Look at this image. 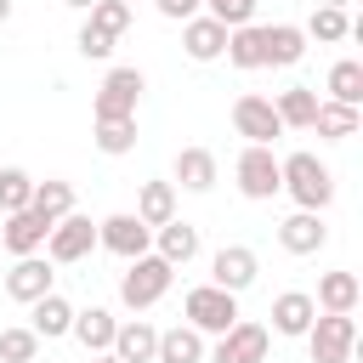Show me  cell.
Masks as SVG:
<instances>
[{
    "mask_svg": "<svg viewBox=\"0 0 363 363\" xmlns=\"http://www.w3.org/2000/svg\"><path fill=\"white\" fill-rule=\"evenodd\" d=\"M278 187L295 199V210H329L335 204V170L312 153V147H295V153H284L278 159Z\"/></svg>",
    "mask_w": 363,
    "mask_h": 363,
    "instance_id": "6da1fadb",
    "label": "cell"
},
{
    "mask_svg": "<svg viewBox=\"0 0 363 363\" xmlns=\"http://www.w3.org/2000/svg\"><path fill=\"white\" fill-rule=\"evenodd\" d=\"M170 284H176V267H170V261H159V255L147 250V255L125 261V272H119V306L147 312V306H159V301L170 295Z\"/></svg>",
    "mask_w": 363,
    "mask_h": 363,
    "instance_id": "7a4b0ae2",
    "label": "cell"
},
{
    "mask_svg": "<svg viewBox=\"0 0 363 363\" xmlns=\"http://www.w3.org/2000/svg\"><path fill=\"white\" fill-rule=\"evenodd\" d=\"M182 318H187V329H199L204 340H216V335H227L238 323V295H227L216 284H193L182 295Z\"/></svg>",
    "mask_w": 363,
    "mask_h": 363,
    "instance_id": "3957f363",
    "label": "cell"
},
{
    "mask_svg": "<svg viewBox=\"0 0 363 363\" xmlns=\"http://www.w3.org/2000/svg\"><path fill=\"white\" fill-rule=\"evenodd\" d=\"M301 340H306L312 363H352V352H357V318L352 312H318Z\"/></svg>",
    "mask_w": 363,
    "mask_h": 363,
    "instance_id": "277c9868",
    "label": "cell"
},
{
    "mask_svg": "<svg viewBox=\"0 0 363 363\" xmlns=\"http://www.w3.org/2000/svg\"><path fill=\"white\" fill-rule=\"evenodd\" d=\"M142 91H147V74L142 68H108V79L91 96V119H136Z\"/></svg>",
    "mask_w": 363,
    "mask_h": 363,
    "instance_id": "5b68a950",
    "label": "cell"
},
{
    "mask_svg": "<svg viewBox=\"0 0 363 363\" xmlns=\"http://www.w3.org/2000/svg\"><path fill=\"white\" fill-rule=\"evenodd\" d=\"M91 250H96V221L79 216V210H68V216L45 233V261H51V267H74V261H85Z\"/></svg>",
    "mask_w": 363,
    "mask_h": 363,
    "instance_id": "8992f818",
    "label": "cell"
},
{
    "mask_svg": "<svg viewBox=\"0 0 363 363\" xmlns=\"http://www.w3.org/2000/svg\"><path fill=\"white\" fill-rule=\"evenodd\" d=\"M233 130L244 136V147H272V142L284 136L272 96H255V91H244V96L233 102Z\"/></svg>",
    "mask_w": 363,
    "mask_h": 363,
    "instance_id": "52a82bcc",
    "label": "cell"
},
{
    "mask_svg": "<svg viewBox=\"0 0 363 363\" xmlns=\"http://www.w3.org/2000/svg\"><path fill=\"white\" fill-rule=\"evenodd\" d=\"M233 176H238V193H244L250 204H267V199L284 193V187H278V153H272V147H244V153L233 159Z\"/></svg>",
    "mask_w": 363,
    "mask_h": 363,
    "instance_id": "ba28073f",
    "label": "cell"
},
{
    "mask_svg": "<svg viewBox=\"0 0 363 363\" xmlns=\"http://www.w3.org/2000/svg\"><path fill=\"white\" fill-rule=\"evenodd\" d=\"M96 250H108V255H119V261H136V255L153 250V227H142L130 210H113V216L96 221Z\"/></svg>",
    "mask_w": 363,
    "mask_h": 363,
    "instance_id": "9c48e42d",
    "label": "cell"
},
{
    "mask_svg": "<svg viewBox=\"0 0 363 363\" xmlns=\"http://www.w3.org/2000/svg\"><path fill=\"white\" fill-rule=\"evenodd\" d=\"M267 346H272L267 323H250V318H238L227 335H216V346L204 352V363H267Z\"/></svg>",
    "mask_w": 363,
    "mask_h": 363,
    "instance_id": "30bf717a",
    "label": "cell"
},
{
    "mask_svg": "<svg viewBox=\"0 0 363 363\" xmlns=\"http://www.w3.org/2000/svg\"><path fill=\"white\" fill-rule=\"evenodd\" d=\"M255 272H261V255H255L250 244H221V250L210 255V284L227 289V295H244V289L255 284Z\"/></svg>",
    "mask_w": 363,
    "mask_h": 363,
    "instance_id": "8fae6325",
    "label": "cell"
},
{
    "mask_svg": "<svg viewBox=\"0 0 363 363\" xmlns=\"http://www.w3.org/2000/svg\"><path fill=\"white\" fill-rule=\"evenodd\" d=\"M323 244H329V221L318 210H289L278 221V250L284 255H318Z\"/></svg>",
    "mask_w": 363,
    "mask_h": 363,
    "instance_id": "7c38bea8",
    "label": "cell"
},
{
    "mask_svg": "<svg viewBox=\"0 0 363 363\" xmlns=\"http://www.w3.org/2000/svg\"><path fill=\"white\" fill-rule=\"evenodd\" d=\"M51 289H57V272H51L45 255H17V261H11V272H6V295H11L17 306H34V301L51 295Z\"/></svg>",
    "mask_w": 363,
    "mask_h": 363,
    "instance_id": "4fadbf2b",
    "label": "cell"
},
{
    "mask_svg": "<svg viewBox=\"0 0 363 363\" xmlns=\"http://www.w3.org/2000/svg\"><path fill=\"white\" fill-rule=\"evenodd\" d=\"M170 187H182V193H210L216 187V176H221V164H216V153L210 147H182L176 153V164H170Z\"/></svg>",
    "mask_w": 363,
    "mask_h": 363,
    "instance_id": "5bb4252c",
    "label": "cell"
},
{
    "mask_svg": "<svg viewBox=\"0 0 363 363\" xmlns=\"http://www.w3.org/2000/svg\"><path fill=\"white\" fill-rule=\"evenodd\" d=\"M45 233H51V221L28 204V210H17V216H6V227H0V244L11 250V255H40L45 250Z\"/></svg>",
    "mask_w": 363,
    "mask_h": 363,
    "instance_id": "9a60e30c",
    "label": "cell"
},
{
    "mask_svg": "<svg viewBox=\"0 0 363 363\" xmlns=\"http://www.w3.org/2000/svg\"><path fill=\"white\" fill-rule=\"evenodd\" d=\"M199 250H204V244H199V227H193V221H182V216H176V221H164V227H153V255H159V261H170V267L199 261Z\"/></svg>",
    "mask_w": 363,
    "mask_h": 363,
    "instance_id": "2e32d148",
    "label": "cell"
},
{
    "mask_svg": "<svg viewBox=\"0 0 363 363\" xmlns=\"http://www.w3.org/2000/svg\"><path fill=\"white\" fill-rule=\"evenodd\" d=\"M312 318H318V306H312V295H306V289H284V295L272 301V329H267V335H284V340H301V335L312 329Z\"/></svg>",
    "mask_w": 363,
    "mask_h": 363,
    "instance_id": "e0dca14e",
    "label": "cell"
},
{
    "mask_svg": "<svg viewBox=\"0 0 363 363\" xmlns=\"http://www.w3.org/2000/svg\"><path fill=\"white\" fill-rule=\"evenodd\" d=\"M182 51H187L193 62H216V57H227V28L199 11V17L182 23Z\"/></svg>",
    "mask_w": 363,
    "mask_h": 363,
    "instance_id": "ac0fdd59",
    "label": "cell"
},
{
    "mask_svg": "<svg viewBox=\"0 0 363 363\" xmlns=\"http://www.w3.org/2000/svg\"><path fill=\"white\" fill-rule=\"evenodd\" d=\"M113 329H119V318L108 312V306H74V340L91 352V357H102L108 346H113Z\"/></svg>",
    "mask_w": 363,
    "mask_h": 363,
    "instance_id": "d6986e66",
    "label": "cell"
},
{
    "mask_svg": "<svg viewBox=\"0 0 363 363\" xmlns=\"http://www.w3.org/2000/svg\"><path fill=\"white\" fill-rule=\"evenodd\" d=\"M357 301H363L357 272L335 267V272H323V278H318V295H312V306H318V312H357Z\"/></svg>",
    "mask_w": 363,
    "mask_h": 363,
    "instance_id": "ffe728a7",
    "label": "cell"
},
{
    "mask_svg": "<svg viewBox=\"0 0 363 363\" xmlns=\"http://www.w3.org/2000/svg\"><path fill=\"white\" fill-rule=\"evenodd\" d=\"M119 363H153V352H159V329L147 323V318H130V323H119L113 329V346H108Z\"/></svg>",
    "mask_w": 363,
    "mask_h": 363,
    "instance_id": "44dd1931",
    "label": "cell"
},
{
    "mask_svg": "<svg viewBox=\"0 0 363 363\" xmlns=\"http://www.w3.org/2000/svg\"><path fill=\"white\" fill-rule=\"evenodd\" d=\"M227 62L255 74L267 68V23H244V28H227Z\"/></svg>",
    "mask_w": 363,
    "mask_h": 363,
    "instance_id": "7402d4cb",
    "label": "cell"
},
{
    "mask_svg": "<svg viewBox=\"0 0 363 363\" xmlns=\"http://www.w3.org/2000/svg\"><path fill=\"white\" fill-rule=\"evenodd\" d=\"M28 329H34L40 340H62V335L74 329V301H62L57 289H51V295H40V301L28 306Z\"/></svg>",
    "mask_w": 363,
    "mask_h": 363,
    "instance_id": "603a6c76",
    "label": "cell"
},
{
    "mask_svg": "<svg viewBox=\"0 0 363 363\" xmlns=\"http://www.w3.org/2000/svg\"><path fill=\"white\" fill-rule=\"evenodd\" d=\"M204 352H210V340H204L199 329L176 323V329H159V352H153V363H204Z\"/></svg>",
    "mask_w": 363,
    "mask_h": 363,
    "instance_id": "cb8c5ba5",
    "label": "cell"
},
{
    "mask_svg": "<svg viewBox=\"0 0 363 363\" xmlns=\"http://www.w3.org/2000/svg\"><path fill=\"white\" fill-rule=\"evenodd\" d=\"M318 91L312 85H289V91H278L272 96V108H278V125L284 130H312V113H318Z\"/></svg>",
    "mask_w": 363,
    "mask_h": 363,
    "instance_id": "d4e9b609",
    "label": "cell"
},
{
    "mask_svg": "<svg viewBox=\"0 0 363 363\" xmlns=\"http://www.w3.org/2000/svg\"><path fill=\"white\" fill-rule=\"evenodd\" d=\"M306 57L301 23H267V68H295Z\"/></svg>",
    "mask_w": 363,
    "mask_h": 363,
    "instance_id": "484cf974",
    "label": "cell"
},
{
    "mask_svg": "<svg viewBox=\"0 0 363 363\" xmlns=\"http://www.w3.org/2000/svg\"><path fill=\"white\" fill-rule=\"evenodd\" d=\"M130 216H136L142 227H164V221H176V187H170V182H142Z\"/></svg>",
    "mask_w": 363,
    "mask_h": 363,
    "instance_id": "4316f807",
    "label": "cell"
},
{
    "mask_svg": "<svg viewBox=\"0 0 363 363\" xmlns=\"http://www.w3.org/2000/svg\"><path fill=\"white\" fill-rule=\"evenodd\" d=\"M323 102H346V108H363V62L357 57H340L335 68H329V79H323Z\"/></svg>",
    "mask_w": 363,
    "mask_h": 363,
    "instance_id": "83f0119b",
    "label": "cell"
},
{
    "mask_svg": "<svg viewBox=\"0 0 363 363\" xmlns=\"http://www.w3.org/2000/svg\"><path fill=\"white\" fill-rule=\"evenodd\" d=\"M357 125H363V108H346V102H318V113H312V130L323 142H346V136H357Z\"/></svg>",
    "mask_w": 363,
    "mask_h": 363,
    "instance_id": "f1b7e54d",
    "label": "cell"
},
{
    "mask_svg": "<svg viewBox=\"0 0 363 363\" xmlns=\"http://www.w3.org/2000/svg\"><path fill=\"white\" fill-rule=\"evenodd\" d=\"M28 204H34V210H40V216L57 227V221L74 210V182H62V176H45V182H34V199H28Z\"/></svg>",
    "mask_w": 363,
    "mask_h": 363,
    "instance_id": "f546056e",
    "label": "cell"
},
{
    "mask_svg": "<svg viewBox=\"0 0 363 363\" xmlns=\"http://www.w3.org/2000/svg\"><path fill=\"white\" fill-rule=\"evenodd\" d=\"M301 34H306V40H318V45H340V40L352 34V17H346V11H335V6H312V17L301 23Z\"/></svg>",
    "mask_w": 363,
    "mask_h": 363,
    "instance_id": "4dcf8cb0",
    "label": "cell"
},
{
    "mask_svg": "<svg viewBox=\"0 0 363 363\" xmlns=\"http://www.w3.org/2000/svg\"><path fill=\"white\" fill-rule=\"evenodd\" d=\"M91 142H96V153H108V159H125V153L136 147V119H96Z\"/></svg>",
    "mask_w": 363,
    "mask_h": 363,
    "instance_id": "1f68e13d",
    "label": "cell"
},
{
    "mask_svg": "<svg viewBox=\"0 0 363 363\" xmlns=\"http://www.w3.org/2000/svg\"><path fill=\"white\" fill-rule=\"evenodd\" d=\"M28 199H34V176H28L23 164H6V170H0V216L28 210Z\"/></svg>",
    "mask_w": 363,
    "mask_h": 363,
    "instance_id": "d6a6232c",
    "label": "cell"
},
{
    "mask_svg": "<svg viewBox=\"0 0 363 363\" xmlns=\"http://www.w3.org/2000/svg\"><path fill=\"white\" fill-rule=\"evenodd\" d=\"M40 335L28 329V323H11V329H0V363H34L40 357Z\"/></svg>",
    "mask_w": 363,
    "mask_h": 363,
    "instance_id": "836d02e7",
    "label": "cell"
},
{
    "mask_svg": "<svg viewBox=\"0 0 363 363\" xmlns=\"http://www.w3.org/2000/svg\"><path fill=\"white\" fill-rule=\"evenodd\" d=\"M130 17H136V6H125V0H96V6L85 11V23H91V28H102L108 40H119V34L130 28Z\"/></svg>",
    "mask_w": 363,
    "mask_h": 363,
    "instance_id": "e575fe53",
    "label": "cell"
},
{
    "mask_svg": "<svg viewBox=\"0 0 363 363\" xmlns=\"http://www.w3.org/2000/svg\"><path fill=\"white\" fill-rule=\"evenodd\" d=\"M204 6V17H216L221 28H244V23H255V6L261 0H199Z\"/></svg>",
    "mask_w": 363,
    "mask_h": 363,
    "instance_id": "d590c367",
    "label": "cell"
},
{
    "mask_svg": "<svg viewBox=\"0 0 363 363\" xmlns=\"http://www.w3.org/2000/svg\"><path fill=\"white\" fill-rule=\"evenodd\" d=\"M74 45H79V57H85V62H108L119 40H108L102 28H91V23H79V34H74Z\"/></svg>",
    "mask_w": 363,
    "mask_h": 363,
    "instance_id": "8d00e7d4",
    "label": "cell"
},
{
    "mask_svg": "<svg viewBox=\"0 0 363 363\" xmlns=\"http://www.w3.org/2000/svg\"><path fill=\"white\" fill-rule=\"evenodd\" d=\"M153 6H159V17H170V23H187V17H199V11H204L199 0H153Z\"/></svg>",
    "mask_w": 363,
    "mask_h": 363,
    "instance_id": "74e56055",
    "label": "cell"
},
{
    "mask_svg": "<svg viewBox=\"0 0 363 363\" xmlns=\"http://www.w3.org/2000/svg\"><path fill=\"white\" fill-rule=\"evenodd\" d=\"M62 6H74V11H91V6H96V0H62Z\"/></svg>",
    "mask_w": 363,
    "mask_h": 363,
    "instance_id": "f35d334b",
    "label": "cell"
},
{
    "mask_svg": "<svg viewBox=\"0 0 363 363\" xmlns=\"http://www.w3.org/2000/svg\"><path fill=\"white\" fill-rule=\"evenodd\" d=\"M312 6H335V11H346V6H352V0H312Z\"/></svg>",
    "mask_w": 363,
    "mask_h": 363,
    "instance_id": "ab89813d",
    "label": "cell"
},
{
    "mask_svg": "<svg viewBox=\"0 0 363 363\" xmlns=\"http://www.w3.org/2000/svg\"><path fill=\"white\" fill-rule=\"evenodd\" d=\"M0 23H11V0H0Z\"/></svg>",
    "mask_w": 363,
    "mask_h": 363,
    "instance_id": "60d3db41",
    "label": "cell"
},
{
    "mask_svg": "<svg viewBox=\"0 0 363 363\" xmlns=\"http://www.w3.org/2000/svg\"><path fill=\"white\" fill-rule=\"evenodd\" d=\"M91 363H119V357H113V352H102V357H91Z\"/></svg>",
    "mask_w": 363,
    "mask_h": 363,
    "instance_id": "b9f144b4",
    "label": "cell"
},
{
    "mask_svg": "<svg viewBox=\"0 0 363 363\" xmlns=\"http://www.w3.org/2000/svg\"><path fill=\"white\" fill-rule=\"evenodd\" d=\"M125 6H136V0H125Z\"/></svg>",
    "mask_w": 363,
    "mask_h": 363,
    "instance_id": "7bdbcfd3",
    "label": "cell"
}]
</instances>
